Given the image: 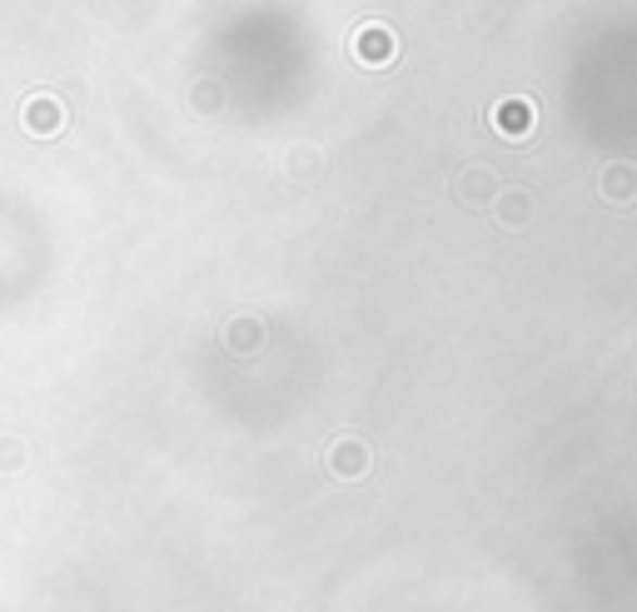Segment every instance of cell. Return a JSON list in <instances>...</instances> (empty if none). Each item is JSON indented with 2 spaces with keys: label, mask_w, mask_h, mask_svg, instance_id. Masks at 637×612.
Here are the masks:
<instances>
[{
  "label": "cell",
  "mask_w": 637,
  "mask_h": 612,
  "mask_svg": "<svg viewBox=\"0 0 637 612\" xmlns=\"http://www.w3.org/2000/svg\"><path fill=\"white\" fill-rule=\"evenodd\" d=\"M359 55L364 60H389L394 55V36L389 30H378V25H369L364 36H359Z\"/></svg>",
  "instance_id": "6da1fadb"
}]
</instances>
